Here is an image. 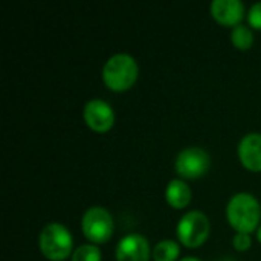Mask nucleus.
Returning <instances> with one entry per match:
<instances>
[{
  "instance_id": "nucleus-2",
  "label": "nucleus",
  "mask_w": 261,
  "mask_h": 261,
  "mask_svg": "<svg viewBox=\"0 0 261 261\" xmlns=\"http://www.w3.org/2000/svg\"><path fill=\"white\" fill-rule=\"evenodd\" d=\"M139 76V66L135 57L125 52L112 55L102 66V81L113 92H125L135 86Z\"/></svg>"
},
{
  "instance_id": "nucleus-13",
  "label": "nucleus",
  "mask_w": 261,
  "mask_h": 261,
  "mask_svg": "<svg viewBox=\"0 0 261 261\" xmlns=\"http://www.w3.org/2000/svg\"><path fill=\"white\" fill-rule=\"evenodd\" d=\"M231 43L239 50H248L254 44V32L249 24H239L231 31Z\"/></svg>"
},
{
  "instance_id": "nucleus-15",
  "label": "nucleus",
  "mask_w": 261,
  "mask_h": 261,
  "mask_svg": "<svg viewBox=\"0 0 261 261\" xmlns=\"http://www.w3.org/2000/svg\"><path fill=\"white\" fill-rule=\"evenodd\" d=\"M232 246L236 251L239 252H245L252 246V237L251 234L246 232H236L234 239H232Z\"/></svg>"
},
{
  "instance_id": "nucleus-12",
  "label": "nucleus",
  "mask_w": 261,
  "mask_h": 261,
  "mask_svg": "<svg viewBox=\"0 0 261 261\" xmlns=\"http://www.w3.org/2000/svg\"><path fill=\"white\" fill-rule=\"evenodd\" d=\"M154 261H177L180 257V243L176 240H161L153 248Z\"/></svg>"
},
{
  "instance_id": "nucleus-5",
  "label": "nucleus",
  "mask_w": 261,
  "mask_h": 261,
  "mask_svg": "<svg viewBox=\"0 0 261 261\" xmlns=\"http://www.w3.org/2000/svg\"><path fill=\"white\" fill-rule=\"evenodd\" d=\"M83 236L93 245H104L113 237L115 222L104 206H90L81 219Z\"/></svg>"
},
{
  "instance_id": "nucleus-7",
  "label": "nucleus",
  "mask_w": 261,
  "mask_h": 261,
  "mask_svg": "<svg viewBox=\"0 0 261 261\" xmlns=\"http://www.w3.org/2000/svg\"><path fill=\"white\" fill-rule=\"evenodd\" d=\"M83 119L86 125L96 132V133H106L115 125V110L113 107L99 98L89 99L83 107Z\"/></svg>"
},
{
  "instance_id": "nucleus-4",
  "label": "nucleus",
  "mask_w": 261,
  "mask_h": 261,
  "mask_svg": "<svg viewBox=\"0 0 261 261\" xmlns=\"http://www.w3.org/2000/svg\"><path fill=\"white\" fill-rule=\"evenodd\" d=\"M210 232L211 223L208 216L197 210L185 213L176 226L179 243L190 249H197L203 246L210 239Z\"/></svg>"
},
{
  "instance_id": "nucleus-10",
  "label": "nucleus",
  "mask_w": 261,
  "mask_h": 261,
  "mask_svg": "<svg viewBox=\"0 0 261 261\" xmlns=\"http://www.w3.org/2000/svg\"><path fill=\"white\" fill-rule=\"evenodd\" d=\"M237 154L240 159V164L252 171L260 173L261 171V133L252 132L245 135L237 147Z\"/></svg>"
},
{
  "instance_id": "nucleus-3",
  "label": "nucleus",
  "mask_w": 261,
  "mask_h": 261,
  "mask_svg": "<svg viewBox=\"0 0 261 261\" xmlns=\"http://www.w3.org/2000/svg\"><path fill=\"white\" fill-rule=\"evenodd\" d=\"M38 248L43 257L49 261H64L73 254V237L70 231L58 223H47L38 237Z\"/></svg>"
},
{
  "instance_id": "nucleus-17",
  "label": "nucleus",
  "mask_w": 261,
  "mask_h": 261,
  "mask_svg": "<svg viewBox=\"0 0 261 261\" xmlns=\"http://www.w3.org/2000/svg\"><path fill=\"white\" fill-rule=\"evenodd\" d=\"M179 261H202V260H199V258H196V257H184L182 260H179Z\"/></svg>"
},
{
  "instance_id": "nucleus-1",
  "label": "nucleus",
  "mask_w": 261,
  "mask_h": 261,
  "mask_svg": "<svg viewBox=\"0 0 261 261\" xmlns=\"http://www.w3.org/2000/svg\"><path fill=\"white\" fill-rule=\"evenodd\" d=\"M226 219L237 232L252 234L260 228L261 205L258 199L246 191L234 194L226 205Z\"/></svg>"
},
{
  "instance_id": "nucleus-6",
  "label": "nucleus",
  "mask_w": 261,
  "mask_h": 261,
  "mask_svg": "<svg viewBox=\"0 0 261 261\" xmlns=\"http://www.w3.org/2000/svg\"><path fill=\"white\" fill-rule=\"evenodd\" d=\"M211 167V156L210 153L197 145H191L184 148L176 161H174V170L179 174L180 179H199L205 176L210 171Z\"/></svg>"
},
{
  "instance_id": "nucleus-11",
  "label": "nucleus",
  "mask_w": 261,
  "mask_h": 261,
  "mask_svg": "<svg viewBox=\"0 0 261 261\" xmlns=\"http://www.w3.org/2000/svg\"><path fill=\"white\" fill-rule=\"evenodd\" d=\"M167 203L174 210H184L191 203L193 191L184 179H173L165 188Z\"/></svg>"
},
{
  "instance_id": "nucleus-14",
  "label": "nucleus",
  "mask_w": 261,
  "mask_h": 261,
  "mask_svg": "<svg viewBox=\"0 0 261 261\" xmlns=\"http://www.w3.org/2000/svg\"><path fill=\"white\" fill-rule=\"evenodd\" d=\"M70 261H102V252H101L99 246H96L93 243L80 245L73 251Z\"/></svg>"
},
{
  "instance_id": "nucleus-9",
  "label": "nucleus",
  "mask_w": 261,
  "mask_h": 261,
  "mask_svg": "<svg viewBox=\"0 0 261 261\" xmlns=\"http://www.w3.org/2000/svg\"><path fill=\"white\" fill-rule=\"evenodd\" d=\"M211 14L217 23L228 28L242 24L246 12L243 2L240 0H214L211 3Z\"/></svg>"
},
{
  "instance_id": "nucleus-16",
  "label": "nucleus",
  "mask_w": 261,
  "mask_h": 261,
  "mask_svg": "<svg viewBox=\"0 0 261 261\" xmlns=\"http://www.w3.org/2000/svg\"><path fill=\"white\" fill-rule=\"evenodd\" d=\"M246 18H248V24L254 29H258L261 31V2L254 3L248 14H246Z\"/></svg>"
},
{
  "instance_id": "nucleus-8",
  "label": "nucleus",
  "mask_w": 261,
  "mask_h": 261,
  "mask_svg": "<svg viewBox=\"0 0 261 261\" xmlns=\"http://www.w3.org/2000/svg\"><path fill=\"white\" fill-rule=\"evenodd\" d=\"M153 251L148 240L136 232L124 236L116 246V261H150Z\"/></svg>"
},
{
  "instance_id": "nucleus-18",
  "label": "nucleus",
  "mask_w": 261,
  "mask_h": 261,
  "mask_svg": "<svg viewBox=\"0 0 261 261\" xmlns=\"http://www.w3.org/2000/svg\"><path fill=\"white\" fill-rule=\"evenodd\" d=\"M257 239H258V242L261 243V226L257 229Z\"/></svg>"
}]
</instances>
